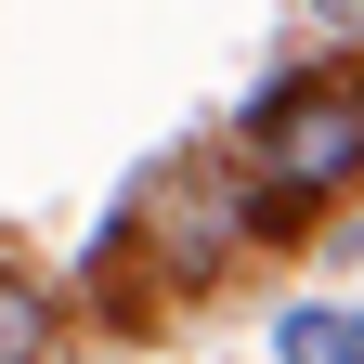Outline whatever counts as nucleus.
<instances>
[{
  "label": "nucleus",
  "mask_w": 364,
  "mask_h": 364,
  "mask_svg": "<svg viewBox=\"0 0 364 364\" xmlns=\"http://www.w3.org/2000/svg\"><path fill=\"white\" fill-rule=\"evenodd\" d=\"M351 364H364V312H351Z\"/></svg>",
  "instance_id": "nucleus-4"
},
{
  "label": "nucleus",
  "mask_w": 364,
  "mask_h": 364,
  "mask_svg": "<svg viewBox=\"0 0 364 364\" xmlns=\"http://www.w3.org/2000/svg\"><path fill=\"white\" fill-rule=\"evenodd\" d=\"M39 338H53V312H39V287H0V364H39Z\"/></svg>",
  "instance_id": "nucleus-3"
},
{
  "label": "nucleus",
  "mask_w": 364,
  "mask_h": 364,
  "mask_svg": "<svg viewBox=\"0 0 364 364\" xmlns=\"http://www.w3.org/2000/svg\"><path fill=\"white\" fill-rule=\"evenodd\" d=\"M273 351H287V364H351V312H326V299H299L287 326H273Z\"/></svg>",
  "instance_id": "nucleus-2"
},
{
  "label": "nucleus",
  "mask_w": 364,
  "mask_h": 364,
  "mask_svg": "<svg viewBox=\"0 0 364 364\" xmlns=\"http://www.w3.org/2000/svg\"><path fill=\"white\" fill-rule=\"evenodd\" d=\"M247 144H260L247 235H287L299 208H326L338 182L364 169V65H351V53H326V65L273 78V91H260V117H247Z\"/></svg>",
  "instance_id": "nucleus-1"
}]
</instances>
